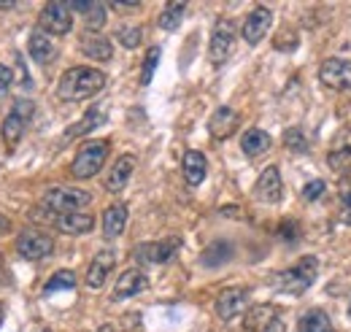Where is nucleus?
I'll use <instances>...</instances> for the list:
<instances>
[{"label": "nucleus", "mask_w": 351, "mask_h": 332, "mask_svg": "<svg viewBox=\"0 0 351 332\" xmlns=\"http://www.w3.org/2000/svg\"><path fill=\"white\" fill-rule=\"evenodd\" d=\"M106 73L97 68H87V65H76L71 71L62 73V79L57 84V97L68 100V103H79V100H89L95 97L103 86H106Z\"/></svg>", "instance_id": "1"}, {"label": "nucleus", "mask_w": 351, "mask_h": 332, "mask_svg": "<svg viewBox=\"0 0 351 332\" xmlns=\"http://www.w3.org/2000/svg\"><path fill=\"white\" fill-rule=\"evenodd\" d=\"M238 125H241V114L235 108H230V106H219L214 111V117L208 119V132L217 141H227L238 130Z\"/></svg>", "instance_id": "15"}, {"label": "nucleus", "mask_w": 351, "mask_h": 332, "mask_svg": "<svg viewBox=\"0 0 351 332\" xmlns=\"http://www.w3.org/2000/svg\"><path fill=\"white\" fill-rule=\"evenodd\" d=\"M349 319H351V305H349Z\"/></svg>", "instance_id": "42"}, {"label": "nucleus", "mask_w": 351, "mask_h": 332, "mask_svg": "<svg viewBox=\"0 0 351 332\" xmlns=\"http://www.w3.org/2000/svg\"><path fill=\"white\" fill-rule=\"evenodd\" d=\"M160 57H162L160 46H152V49L146 51L143 71H141V84H143V86H149V84H152V79H154V71H157V65H160Z\"/></svg>", "instance_id": "32"}, {"label": "nucleus", "mask_w": 351, "mask_h": 332, "mask_svg": "<svg viewBox=\"0 0 351 332\" xmlns=\"http://www.w3.org/2000/svg\"><path fill=\"white\" fill-rule=\"evenodd\" d=\"M254 198L267 203V206L281 203V198H284V181H281V170L276 165H267L260 173V178L254 184Z\"/></svg>", "instance_id": "11"}, {"label": "nucleus", "mask_w": 351, "mask_h": 332, "mask_svg": "<svg viewBox=\"0 0 351 332\" xmlns=\"http://www.w3.org/2000/svg\"><path fill=\"white\" fill-rule=\"evenodd\" d=\"M27 51H30V57H33L36 62L46 65V62L54 57V43H51V38H49L46 33L36 30V33H30V38H27Z\"/></svg>", "instance_id": "25"}, {"label": "nucleus", "mask_w": 351, "mask_h": 332, "mask_svg": "<svg viewBox=\"0 0 351 332\" xmlns=\"http://www.w3.org/2000/svg\"><path fill=\"white\" fill-rule=\"evenodd\" d=\"M16 251H19L25 259L38 262V259H44V257H49V254L54 251V241H51V235H46L41 230H25V233L16 238Z\"/></svg>", "instance_id": "10"}, {"label": "nucleus", "mask_w": 351, "mask_h": 332, "mask_svg": "<svg viewBox=\"0 0 351 332\" xmlns=\"http://www.w3.org/2000/svg\"><path fill=\"white\" fill-rule=\"evenodd\" d=\"M270 25H273V14H270V8L257 5V8L246 16V22H243V30H241V33H243V41L249 43V46H257V43L267 36Z\"/></svg>", "instance_id": "13"}, {"label": "nucleus", "mask_w": 351, "mask_h": 332, "mask_svg": "<svg viewBox=\"0 0 351 332\" xmlns=\"http://www.w3.org/2000/svg\"><path fill=\"white\" fill-rule=\"evenodd\" d=\"M54 227L65 235H87L89 230L95 227V219L89 213H82V211H73V213H60L54 216Z\"/></svg>", "instance_id": "18"}, {"label": "nucleus", "mask_w": 351, "mask_h": 332, "mask_svg": "<svg viewBox=\"0 0 351 332\" xmlns=\"http://www.w3.org/2000/svg\"><path fill=\"white\" fill-rule=\"evenodd\" d=\"M276 316H278V311H276L273 305H254V308H249L243 327H246V332H260L265 324L273 322Z\"/></svg>", "instance_id": "27"}, {"label": "nucleus", "mask_w": 351, "mask_h": 332, "mask_svg": "<svg viewBox=\"0 0 351 332\" xmlns=\"http://www.w3.org/2000/svg\"><path fill=\"white\" fill-rule=\"evenodd\" d=\"M278 235H281L284 241H295V238L300 235V227H298V222H284V224L278 227Z\"/></svg>", "instance_id": "36"}, {"label": "nucleus", "mask_w": 351, "mask_h": 332, "mask_svg": "<svg viewBox=\"0 0 351 332\" xmlns=\"http://www.w3.org/2000/svg\"><path fill=\"white\" fill-rule=\"evenodd\" d=\"M324 189H327V184L322 181V178H313V181H308L306 187H303V200H308V203H316L319 198H324Z\"/></svg>", "instance_id": "35"}, {"label": "nucleus", "mask_w": 351, "mask_h": 332, "mask_svg": "<svg viewBox=\"0 0 351 332\" xmlns=\"http://www.w3.org/2000/svg\"><path fill=\"white\" fill-rule=\"evenodd\" d=\"M128 227V206L125 203H114L103 211V235L106 238H119Z\"/></svg>", "instance_id": "20"}, {"label": "nucleus", "mask_w": 351, "mask_h": 332, "mask_svg": "<svg viewBox=\"0 0 351 332\" xmlns=\"http://www.w3.org/2000/svg\"><path fill=\"white\" fill-rule=\"evenodd\" d=\"M181 249V238H165V241H152V244H138L132 249L135 262L141 265H162L168 259H173V254Z\"/></svg>", "instance_id": "7"}, {"label": "nucleus", "mask_w": 351, "mask_h": 332, "mask_svg": "<svg viewBox=\"0 0 351 332\" xmlns=\"http://www.w3.org/2000/svg\"><path fill=\"white\" fill-rule=\"evenodd\" d=\"M184 14H186V3H168L165 11L160 14V27L168 30V33H173L176 27H181Z\"/></svg>", "instance_id": "29"}, {"label": "nucleus", "mask_w": 351, "mask_h": 332, "mask_svg": "<svg viewBox=\"0 0 351 332\" xmlns=\"http://www.w3.org/2000/svg\"><path fill=\"white\" fill-rule=\"evenodd\" d=\"M135 157L132 154H122L117 163H114V167L108 170V176H106V189L111 192V195H117V192H122L125 187H128V181H130L132 170H135Z\"/></svg>", "instance_id": "17"}, {"label": "nucleus", "mask_w": 351, "mask_h": 332, "mask_svg": "<svg viewBox=\"0 0 351 332\" xmlns=\"http://www.w3.org/2000/svg\"><path fill=\"white\" fill-rule=\"evenodd\" d=\"M106 160H108V141H87L79 149V154L71 165V173H73V178H82V181L92 178V176L100 173Z\"/></svg>", "instance_id": "3"}, {"label": "nucleus", "mask_w": 351, "mask_h": 332, "mask_svg": "<svg viewBox=\"0 0 351 332\" xmlns=\"http://www.w3.org/2000/svg\"><path fill=\"white\" fill-rule=\"evenodd\" d=\"M235 49V25L230 19H219L214 33H211V43H208V57L214 65H224L227 57Z\"/></svg>", "instance_id": "9"}, {"label": "nucleus", "mask_w": 351, "mask_h": 332, "mask_svg": "<svg viewBox=\"0 0 351 332\" xmlns=\"http://www.w3.org/2000/svg\"><path fill=\"white\" fill-rule=\"evenodd\" d=\"M8 230H11V222H8V219H5L3 213H0V235H5Z\"/></svg>", "instance_id": "40"}, {"label": "nucleus", "mask_w": 351, "mask_h": 332, "mask_svg": "<svg viewBox=\"0 0 351 332\" xmlns=\"http://www.w3.org/2000/svg\"><path fill=\"white\" fill-rule=\"evenodd\" d=\"M0 324H3V311H0Z\"/></svg>", "instance_id": "41"}, {"label": "nucleus", "mask_w": 351, "mask_h": 332, "mask_svg": "<svg viewBox=\"0 0 351 332\" xmlns=\"http://www.w3.org/2000/svg\"><path fill=\"white\" fill-rule=\"evenodd\" d=\"M206 167H208V163H206V157H203L200 152H186V154H184L181 170H184V178H186L189 187H200V184H203Z\"/></svg>", "instance_id": "22"}, {"label": "nucleus", "mask_w": 351, "mask_h": 332, "mask_svg": "<svg viewBox=\"0 0 351 332\" xmlns=\"http://www.w3.org/2000/svg\"><path fill=\"white\" fill-rule=\"evenodd\" d=\"M79 46H82V54L84 57L97 60V62H108L114 57V46H111V41L106 36H100V33H84Z\"/></svg>", "instance_id": "19"}, {"label": "nucleus", "mask_w": 351, "mask_h": 332, "mask_svg": "<svg viewBox=\"0 0 351 332\" xmlns=\"http://www.w3.org/2000/svg\"><path fill=\"white\" fill-rule=\"evenodd\" d=\"M106 122V108L103 106H92L87 114L76 122L73 127H68L65 130V138H79V135H87V132H92L95 127H100Z\"/></svg>", "instance_id": "24"}, {"label": "nucleus", "mask_w": 351, "mask_h": 332, "mask_svg": "<svg viewBox=\"0 0 351 332\" xmlns=\"http://www.w3.org/2000/svg\"><path fill=\"white\" fill-rule=\"evenodd\" d=\"M117 268V254L111 249H103L95 254V259H92V265H89L87 270V287L89 289H100L103 284H106V278L111 276V270Z\"/></svg>", "instance_id": "14"}, {"label": "nucleus", "mask_w": 351, "mask_h": 332, "mask_svg": "<svg viewBox=\"0 0 351 332\" xmlns=\"http://www.w3.org/2000/svg\"><path fill=\"white\" fill-rule=\"evenodd\" d=\"M316 276H319V259H316L313 254H308V257H303L298 265H292V268L276 273L273 287H276V292H281V294H292V297H298V294H303L306 289L313 287Z\"/></svg>", "instance_id": "2"}, {"label": "nucleus", "mask_w": 351, "mask_h": 332, "mask_svg": "<svg viewBox=\"0 0 351 332\" xmlns=\"http://www.w3.org/2000/svg\"><path fill=\"white\" fill-rule=\"evenodd\" d=\"M33 114H36L33 100H25V97H22V100L14 103V108L8 111L5 122H3V141H5L8 149H14V146L22 141V135H25V130L30 125Z\"/></svg>", "instance_id": "5"}, {"label": "nucleus", "mask_w": 351, "mask_h": 332, "mask_svg": "<svg viewBox=\"0 0 351 332\" xmlns=\"http://www.w3.org/2000/svg\"><path fill=\"white\" fill-rule=\"evenodd\" d=\"M117 11H132V8H138L141 3H111Z\"/></svg>", "instance_id": "39"}, {"label": "nucleus", "mask_w": 351, "mask_h": 332, "mask_svg": "<svg viewBox=\"0 0 351 332\" xmlns=\"http://www.w3.org/2000/svg\"><path fill=\"white\" fill-rule=\"evenodd\" d=\"M246 305H249V289L232 287V289L219 292L214 308H217V316H219L221 322H232V319H238L246 311Z\"/></svg>", "instance_id": "12"}, {"label": "nucleus", "mask_w": 351, "mask_h": 332, "mask_svg": "<svg viewBox=\"0 0 351 332\" xmlns=\"http://www.w3.org/2000/svg\"><path fill=\"white\" fill-rule=\"evenodd\" d=\"M71 11H79L84 14V22H87V33L92 30H100L106 25V5L103 3H87V0H76V3H68Z\"/></svg>", "instance_id": "23"}, {"label": "nucleus", "mask_w": 351, "mask_h": 332, "mask_svg": "<svg viewBox=\"0 0 351 332\" xmlns=\"http://www.w3.org/2000/svg\"><path fill=\"white\" fill-rule=\"evenodd\" d=\"M284 146H287L289 152H300V154H306L308 141H306V135H303V130H298V127L287 130V132H284Z\"/></svg>", "instance_id": "33"}, {"label": "nucleus", "mask_w": 351, "mask_h": 332, "mask_svg": "<svg viewBox=\"0 0 351 332\" xmlns=\"http://www.w3.org/2000/svg\"><path fill=\"white\" fill-rule=\"evenodd\" d=\"M327 167H330L332 173H338V176L349 173L351 170V146H341V149L330 152V154H327Z\"/></svg>", "instance_id": "31"}, {"label": "nucleus", "mask_w": 351, "mask_h": 332, "mask_svg": "<svg viewBox=\"0 0 351 332\" xmlns=\"http://www.w3.org/2000/svg\"><path fill=\"white\" fill-rule=\"evenodd\" d=\"M230 259H232V246L224 244V241H217V244H211L208 249L203 251V265L206 268H219Z\"/></svg>", "instance_id": "28"}, {"label": "nucleus", "mask_w": 351, "mask_h": 332, "mask_svg": "<svg viewBox=\"0 0 351 332\" xmlns=\"http://www.w3.org/2000/svg\"><path fill=\"white\" fill-rule=\"evenodd\" d=\"M38 25L41 33L46 36H65L73 27V14L68 3H46L38 14Z\"/></svg>", "instance_id": "6"}, {"label": "nucleus", "mask_w": 351, "mask_h": 332, "mask_svg": "<svg viewBox=\"0 0 351 332\" xmlns=\"http://www.w3.org/2000/svg\"><path fill=\"white\" fill-rule=\"evenodd\" d=\"M73 287H76V273H73V270H57V273L44 284V294L49 297V294H54V292L73 289Z\"/></svg>", "instance_id": "30"}, {"label": "nucleus", "mask_w": 351, "mask_h": 332, "mask_svg": "<svg viewBox=\"0 0 351 332\" xmlns=\"http://www.w3.org/2000/svg\"><path fill=\"white\" fill-rule=\"evenodd\" d=\"M260 332H287V324H284V319H281V316H276V319H273V322H267Z\"/></svg>", "instance_id": "38"}, {"label": "nucleus", "mask_w": 351, "mask_h": 332, "mask_svg": "<svg viewBox=\"0 0 351 332\" xmlns=\"http://www.w3.org/2000/svg\"><path fill=\"white\" fill-rule=\"evenodd\" d=\"M270 146H273V138L265 130H257V127L246 130L243 138H241V149H243L246 157H263L270 152Z\"/></svg>", "instance_id": "21"}, {"label": "nucleus", "mask_w": 351, "mask_h": 332, "mask_svg": "<svg viewBox=\"0 0 351 332\" xmlns=\"http://www.w3.org/2000/svg\"><path fill=\"white\" fill-rule=\"evenodd\" d=\"M319 79L324 86L335 92H349L351 89V60L346 57H330L319 68Z\"/></svg>", "instance_id": "8"}, {"label": "nucleus", "mask_w": 351, "mask_h": 332, "mask_svg": "<svg viewBox=\"0 0 351 332\" xmlns=\"http://www.w3.org/2000/svg\"><path fill=\"white\" fill-rule=\"evenodd\" d=\"M11 82H14V73H11V68H5V65H0V95L11 86Z\"/></svg>", "instance_id": "37"}, {"label": "nucleus", "mask_w": 351, "mask_h": 332, "mask_svg": "<svg viewBox=\"0 0 351 332\" xmlns=\"http://www.w3.org/2000/svg\"><path fill=\"white\" fill-rule=\"evenodd\" d=\"M117 38H119V43H122L125 49H135V46L141 43V38H143V30H141L138 25H132V27H122V30L117 33Z\"/></svg>", "instance_id": "34"}, {"label": "nucleus", "mask_w": 351, "mask_h": 332, "mask_svg": "<svg viewBox=\"0 0 351 332\" xmlns=\"http://www.w3.org/2000/svg\"><path fill=\"white\" fill-rule=\"evenodd\" d=\"M146 287H149L146 276H143L141 270L130 268V270H125V273L117 278V287H114V292H111V300H114V303H119V300L135 297L138 292H143Z\"/></svg>", "instance_id": "16"}, {"label": "nucleus", "mask_w": 351, "mask_h": 332, "mask_svg": "<svg viewBox=\"0 0 351 332\" xmlns=\"http://www.w3.org/2000/svg\"><path fill=\"white\" fill-rule=\"evenodd\" d=\"M92 203V195L84 192V189H71V187H51V189H46L44 200H41V206L46 211H51L54 216H60V213H73V211H79L82 206H89Z\"/></svg>", "instance_id": "4"}, {"label": "nucleus", "mask_w": 351, "mask_h": 332, "mask_svg": "<svg viewBox=\"0 0 351 332\" xmlns=\"http://www.w3.org/2000/svg\"><path fill=\"white\" fill-rule=\"evenodd\" d=\"M298 332H332V322H330L327 311L311 308L308 313H303V319L298 324Z\"/></svg>", "instance_id": "26"}]
</instances>
